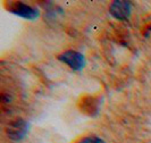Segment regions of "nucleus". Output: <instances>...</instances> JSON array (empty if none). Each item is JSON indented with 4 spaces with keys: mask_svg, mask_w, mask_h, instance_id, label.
Returning <instances> with one entry per match:
<instances>
[{
    "mask_svg": "<svg viewBox=\"0 0 151 143\" xmlns=\"http://www.w3.org/2000/svg\"><path fill=\"white\" fill-rule=\"evenodd\" d=\"M5 7L9 13L29 21H34L40 16V13L37 8L26 5L22 1H8L5 4Z\"/></svg>",
    "mask_w": 151,
    "mask_h": 143,
    "instance_id": "nucleus-1",
    "label": "nucleus"
},
{
    "mask_svg": "<svg viewBox=\"0 0 151 143\" xmlns=\"http://www.w3.org/2000/svg\"><path fill=\"white\" fill-rule=\"evenodd\" d=\"M29 123L23 118H16L7 126V135L13 141H22L29 133Z\"/></svg>",
    "mask_w": 151,
    "mask_h": 143,
    "instance_id": "nucleus-2",
    "label": "nucleus"
},
{
    "mask_svg": "<svg viewBox=\"0 0 151 143\" xmlns=\"http://www.w3.org/2000/svg\"><path fill=\"white\" fill-rule=\"evenodd\" d=\"M58 59L65 63L73 70H82L85 66V58L81 52L75 50H67L58 56Z\"/></svg>",
    "mask_w": 151,
    "mask_h": 143,
    "instance_id": "nucleus-3",
    "label": "nucleus"
},
{
    "mask_svg": "<svg viewBox=\"0 0 151 143\" xmlns=\"http://www.w3.org/2000/svg\"><path fill=\"white\" fill-rule=\"evenodd\" d=\"M109 13L118 21H129L132 14V5L129 1L116 0L110 5Z\"/></svg>",
    "mask_w": 151,
    "mask_h": 143,
    "instance_id": "nucleus-4",
    "label": "nucleus"
},
{
    "mask_svg": "<svg viewBox=\"0 0 151 143\" xmlns=\"http://www.w3.org/2000/svg\"><path fill=\"white\" fill-rule=\"evenodd\" d=\"M80 108L82 111H84V114H86L89 116H96V115H98L99 109H100V101L96 97L86 96L81 100Z\"/></svg>",
    "mask_w": 151,
    "mask_h": 143,
    "instance_id": "nucleus-5",
    "label": "nucleus"
},
{
    "mask_svg": "<svg viewBox=\"0 0 151 143\" xmlns=\"http://www.w3.org/2000/svg\"><path fill=\"white\" fill-rule=\"evenodd\" d=\"M78 143H106L101 137L96 135H91V136H85L83 137Z\"/></svg>",
    "mask_w": 151,
    "mask_h": 143,
    "instance_id": "nucleus-6",
    "label": "nucleus"
}]
</instances>
